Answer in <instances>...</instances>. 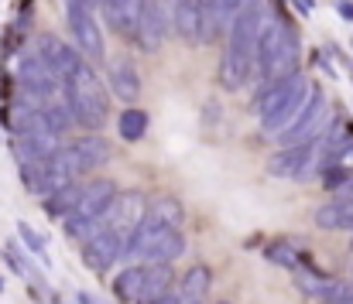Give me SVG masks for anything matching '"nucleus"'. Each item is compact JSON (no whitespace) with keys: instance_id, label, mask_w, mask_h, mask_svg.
I'll list each match as a JSON object with an SVG mask.
<instances>
[{"instance_id":"1","label":"nucleus","mask_w":353,"mask_h":304,"mask_svg":"<svg viewBox=\"0 0 353 304\" xmlns=\"http://www.w3.org/2000/svg\"><path fill=\"white\" fill-rule=\"evenodd\" d=\"M264 24V3L261 0H243V7L236 10V17L227 28V52H223V65H220V83L227 89H240L250 72H254V41L257 31Z\"/></svg>"},{"instance_id":"2","label":"nucleus","mask_w":353,"mask_h":304,"mask_svg":"<svg viewBox=\"0 0 353 304\" xmlns=\"http://www.w3.org/2000/svg\"><path fill=\"white\" fill-rule=\"evenodd\" d=\"M65 83V106L72 113V123L86 127V130H100L107 123V89L100 83V76L93 72V65L79 62V69L62 79Z\"/></svg>"},{"instance_id":"3","label":"nucleus","mask_w":353,"mask_h":304,"mask_svg":"<svg viewBox=\"0 0 353 304\" xmlns=\"http://www.w3.org/2000/svg\"><path fill=\"white\" fill-rule=\"evenodd\" d=\"M182 253H185V236L179 229L154 222L151 215H144V222L120 243V257H144L148 263L158 267H172Z\"/></svg>"},{"instance_id":"4","label":"nucleus","mask_w":353,"mask_h":304,"mask_svg":"<svg viewBox=\"0 0 353 304\" xmlns=\"http://www.w3.org/2000/svg\"><path fill=\"white\" fill-rule=\"evenodd\" d=\"M305 93H309V83L302 72H292V76L271 83L268 89H261L257 116H261L264 133H281L288 127V120L299 113V106L305 102Z\"/></svg>"},{"instance_id":"5","label":"nucleus","mask_w":353,"mask_h":304,"mask_svg":"<svg viewBox=\"0 0 353 304\" xmlns=\"http://www.w3.org/2000/svg\"><path fill=\"white\" fill-rule=\"evenodd\" d=\"M114 199H117V185H114L110 178H93V182H86L83 192H79L76 208L62 219L65 236H69V239H79V243L90 239V236L100 229V219H103V212L110 208Z\"/></svg>"},{"instance_id":"6","label":"nucleus","mask_w":353,"mask_h":304,"mask_svg":"<svg viewBox=\"0 0 353 304\" xmlns=\"http://www.w3.org/2000/svg\"><path fill=\"white\" fill-rule=\"evenodd\" d=\"M323 113H326V93H323L319 86H309L305 102H302L299 113L288 120V127L278 133V140H281L285 147H295V144L312 140V137L319 133V127H323Z\"/></svg>"},{"instance_id":"7","label":"nucleus","mask_w":353,"mask_h":304,"mask_svg":"<svg viewBox=\"0 0 353 304\" xmlns=\"http://www.w3.org/2000/svg\"><path fill=\"white\" fill-rule=\"evenodd\" d=\"M65 21H69V31H72V48L83 52L90 62H103L107 55V45H103V34H100V24L97 17L90 14V7H83L79 0H69L65 7Z\"/></svg>"},{"instance_id":"8","label":"nucleus","mask_w":353,"mask_h":304,"mask_svg":"<svg viewBox=\"0 0 353 304\" xmlns=\"http://www.w3.org/2000/svg\"><path fill=\"white\" fill-rule=\"evenodd\" d=\"M144 215H148V199L141 195V192H123L117 199L110 202V208L103 212V219H100V229H107V232H114L120 243L144 222Z\"/></svg>"},{"instance_id":"9","label":"nucleus","mask_w":353,"mask_h":304,"mask_svg":"<svg viewBox=\"0 0 353 304\" xmlns=\"http://www.w3.org/2000/svg\"><path fill=\"white\" fill-rule=\"evenodd\" d=\"M17 83H21V89L38 106H45V102L55 96V89H59V79L45 69V62L38 58V52H31V55H24L17 62Z\"/></svg>"},{"instance_id":"10","label":"nucleus","mask_w":353,"mask_h":304,"mask_svg":"<svg viewBox=\"0 0 353 304\" xmlns=\"http://www.w3.org/2000/svg\"><path fill=\"white\" fill-rule=\"evenodd\" d=\"M38 58L45 62V69L55 76V79H69L76 69H79V52L72 48V45H65L62 38H55V34H45L41 41H38Z\"/></svg>"},{"instance_id":"11","label":"nucleus","mask_w":353,"mask_h":304,"mask_svg":"<svg viewBox=\"0 0 353 304\" xmlns=\"http://www.w3.org/2000/svg\"><path fill=\"white\" fill-rule=\"evenodd\" d=\"M120 260V239L107 229H97L90 239H83V263L93 274H107Z\"/></svg>"},{"instance_id":"12","label":"nucleus","mask_w":353,"mask_h":304,"mask_svg":"<svg viewBox=\"0 0 353 304\" xmlns=\"http://www.w3.org/2000/svg\"><path fill=\"white\" fill-rule=\"evenodd\" d=\"M69 158H72V168L76 175H86V171H97L110 161V144L97 133H86L79 137L76 144H69Z\"/></svg>"},{"instance_id":"13","label":"nucleus","mask_w":353,"mask_h":304,"mask_svg":"<svg viewBox=\"0 0 353 304\" xmlns=\"http://www.w3.org/2000/svg\"><path fill=\"white\" fill-rule=\"evenodd\" d=\"M134 38L141 41L144 52H158L161 48V41H165V14H161V7L154 0H141Z\"/></svg>"},{"instance_id":"14","label":"nucleus","mask_w":353,"mask_h":304,"mask_svg":"<svg viewBox=\"0 0 353 304\" xmlns=\"http://www.w3.org/2000/svg\"><path fill=\"white\" fill-rule=\"evenodd\" d=\"M59 151V137H52L48 130H28V133H17L14 137V158L21 164H34V161H45Z\"/></svg>"},{"instance_id":"15","label":"nucleus","mask_w":353,"mask_h":304,"mask_svg":"<svg viewBox=\"0 0 353 304\" xmlns=\"http://www.w3.org/2000/svg\"><path fill=\"white\" fill-rule=\"evenodd\" d=\"M110 93L123 102H134L141 96V76L130 58H114L110 62Z\"/></svg>"},{"instance_id":"16","label":"nucleus","mask_w":353,"mask_h":304,"mask_svg":"<svg viewBox=\"0 0 353 304\" xmlns=\"http://www.w3.org/2000/svg\"><path fill=\"white\" fill-rule=\"evenodd\" d=\"M210 287H213V270L203 267V263H196V267L185 270L182 287H179L175 298H179L182 304H203L206 301V294H210Z\"/></svg>"},{"instance_id":"17","label":"nucleus","mask_w":353,"mask_h":304,"mask_svg":"<svg viewBox=\"0 0 353 304\" xmlns=\"http://www.w3.org/2000/svg\"><path fill=\"white\" fill-rule=\"evenodd\" d=\"M103 3V14H107V21H110V28L117 31V34H134V28H137V10H141V0H100Z\"/></svg>"},{"instance_id":"18","label":"nucleus","mask_w":353,"mask_h":304,"mask_svg":"<svg viewBox=\"0 0 353 304\" xmlns=\"http://www.w3.org/2000/svg\"><path fill=\"white\" fill-rule=\"evenodd\" d=\"M172 10H175V28H179V34L189 38V41H199V31H203L199 0H175Z\"/></svg>"},{"instance_id":"19","label":"nucleus","mask_w":353,"mask_h":304,"mask_svg":"<svg viewBox=\"0 0 353 304\" xmlns=\"http://www.w3.org/2000/svg\"><path fill=\"white\" fill-rule=\"evenodd\" d=\"M144 270L148 267H127L114 277V294L120 304H137L141 301V291H144Z\"/></svg>"},{"instance_id":"20","label":"nucleus","mask_w":353,"mask_h":304,"mask_svg":"<svg viewBox=\"0 0 353 304\" xmlns=\"http://www.w3.org/2000/svg\"><path fill=\"white\" fill-rule=\"evenodd\" d=\"M144 291H141V301L137 304H154L158 298L168 294V284H172V267H158V263H144Z\"/></svg>"},{"instance_id":"21","label":"nucleus","mask_w":353,"mask_h":304,"mask_svg":"<svg viewBox=\"0 0 353 304\" xmlns=\"http://www.w3.org/2000/svg\"><path fill=\"white\" fill-rule=\"evenodd\" d=\"M79 192H83V185H65V188H59L55 195H48L45 202H41V208H45V215H52V219H65L72 208H76V202H79Z\"/></svg>"},{"instance_id":"22","label":"nucleus","mask_w":353,"mask_h":304,"mask_svg":"<svg viewBox=\"0 0 353 304\" xmlns=\"http://www.w3.org/2000/svg\"><path fill=\"white\" fill-rule=\"evenodd\" d=\"M148 215H151L154 222L168 226V229H179V226H182V219H185L182 202H175V199H168V195H161V199L148 202Z\"/></svg>"},{"instance_id":"23","label":"nucleus","mask_w":353,"mask_h":304,"mask_svg":"<svg viewBox=\"0 0 353 304\" xmlns=\"http://www.w3.org/2000/svg\"><path fill=\"white\" fill-rule=\"evenodd\" d=\"M316 226L326 229V232H340V229H350V215H347V205L343 202H326L316 208Z\"/></svg>"},{"instance_id":"24","label":"nucleus","mask_w":353,"mask_h":304,"mask_svg":"<svg viewBox=\"0 0 353 304\" xmlns=\"http://www.w3.org/2000/svg\"><path fill=\"white\" fill-rule=\"evenodd\" d=\"M41 120H45V130H48L52 137H62V133L72 127V113H69L65 102H45V106H41Z\"/></svg>"},{"instance_id":"25","label":"nucleus","mask_w":353,"mask_h":304,"mask_svg":"<svg viewBox=\"0 0 353 304\" xmlns=\"http://www.w3.org/2000/svg\"><path fill=\"white\" fill-rule=\"evenodd\" d=\"M117 130H120V137L130 140V144L141 140V137L148 133V113H144V109H123L117 120Z\"/></svg>"},{"instance_id":"26","label":"nucleus","mask_w":353,"mask_h":304,"mask_svg":"<svg viewBox=\"0 0 353 304\" xmlns=\"http://www.w3.org/2000/svg\"><path fill=\"white\" fill-rule=\"evenodd\" d=\"M261 257H264L268 263L285 267V270H299V267H302V260H299L295 246H288V243H268V246L261 250Z\"/></svg>"},{"instance_id":"27","label":"nucleus","mask_w":353,"mask_h":304,"mask_svg":"<svg viewBox=\"0 0 353 304\" xmlns=\"http://www.w3.org/2000/svg\"><path fill=\"white\" fill-rule=\"evenodd\" d=\"M316 301L319 304H353V284L350 281H333V277H330V281L319 287Z\"/></svg>"},{"instance_id":"28","label":"nucleus","mask_w":353,"mask_h":304,"mask_svg":"<svg viewBox=\"0 0 353 304\" xmlns=\"http://www.w3.org/2000/svg\"><path fill=\"white\" fill-rule=\"evenodd\" d=\"M17 236H21V239H24V246H28V250H31L45 267H48V243H45V236H41L34 226H28V222H17Z\"/></svg>"},{"instance_id":"29","label":"nucleus","mask_w":353,"mask_h":304,"mask_svg":"<svg viewBox=\"0 0 353 304\" xmlns=\"http://www.w3.org/2000/svg\"><path fill=\"white\" fill-rule=\"evenodd\" d=\"M243 7V0H216L213 7V34H227L230 21L236 17V10Z\"/></svg>"},{"instance_id":"30","label":"nucleus","mask_w":353,"mask_h":304,"mask_svg":"<svg viewBox=\"0 0 353 304\" xmlns=\"http://www.w3.org/2000/svg\"><path fill=\"white\" fill-rule=\"evenodd\" d=\"M292 274H295L299 291H302V294H309V298H316V294H319V287L330 281L326 274H319V270H305V267H299V270H292Z\"/></svg>"},{"instance_id":"31","label":"nucleus","mask_w":353,"mask_h":304,"mask_svg":"<svg viewBox=\"0 0 353 304\" xmlns=\"http://www.w3.org/2000/svg\"><path fill=\"white\" fill-rule=\"evenodd\" d=\"M350 178H353L350 168H340V164H336V168H333V171H330V175L323 178V185H326V188H343V185H347Z\"/></svg>"},{"instance_id":"32","label":"nucleus","mask_w":353,"mask_h":304,"mask_svg":"<svg viewBox=\"0 0 353 304\" xmlns=\"http://www.w3.org/2000/svg\"><path fill=\"white\" fill-rule=\"evenodd\" d=\"M336 10H340L343 21H350L353 24V0H336Z\"/></svg>"},{"instance_id":"33","label":"nucleus","mask_w":353,"mask_h":304,"mask_svg":"<svg viewBox=\"0 0 353 304\" xmlns=\"http://www.w3.org/2000/svg\"><path fill=\"white\" fill-rule=\"evenodd\" d=\"M312 62H316V65H323V72H326V76H336V69L330 65V58H326L323 52H316V55H312Z\"/></svg>"},{"instance_id":"34","label":"nucleus","mask_w":353,"mask_h":304,"mask_svg":"<svg viewBox=\"0 0 353 304\" xmlns=\"http://www.w3.org/2000/svg\"><path fill=\"white\" fill-rule=\"evenodd\" d=\"M76 304H100V301H97L93 294H86V291H79V294H76Z\"/></svg>"},{"instance_id":"35","label":"nucleus","mask_w":353,"mask_h":304,"mask_svg":"<svg viewBox=\"0 0 353 304\" xmlns=\"http://www.w3.org/2000/svg\"><path fill=\"white\" fill-rule=\"evenodd\" d=\"M350 199H353V178L347 182V185H343V195H340V202H350Z\"/></svg>"},{"instance_id":"36","label":"nucleus","mask_w":353,"mask_h":304,"mask_svg":"<svg viewBox=\"0 0 353 304\" xmlns=\"http://www.w3.org/2000/svg\"><path fill=\"white\" fill-rule=\"evenodd\" d=\"M295 7H299L302 14H312V0H295Z\"/></svg>"},{"instance_id":"37","label":"nucleus","mask_w":353,"mask_h":304,"mask_svg":"<svg viewBox=\"0 0 353 304\" xmlns=\"http://www.w3.org/2000/svg\"><path fill=\"white\" fill-rule=\"evenodd\" d=\"M154 304H182V301H179L175 294H165V298H158V301H154Z\"/></svg>"},{"instance_id":"38","label":"nucleus","mask_w":353,"mask_h":304,"mask_svg":"<svg viewBox=\"0 0 353 304\" xmlns=\"http://www.w3.org/2000/svg\"><path fill=\"white\" fill-rule=\"evenodd\" d=\"M79 3H83V7H93V3H97V0H79Z\"/></svg>"},{"instance_id":"39","label":"nucleus","mask_w":353,"mask_h":304,"mask_svg":"<svg viewBox=\"0 0 353 304\" xmlns=\"http://www.w3.org/2000/svg\"><path fill=\"white\" fill-rule=\"evenodd\" d=\"M347 69H350V79H353V62H347Z\"/></svg>"},{"instance_id":"40","label":"nucleus","mask_w":353,"mask_h":304,"mask_svg":"<svg viewBox=\"0 0 353 304\" xmlns=\"http://www.w3.org/2000/svg\"><path fill=\"white\" fill-rule=\"evenodd\" d=\"M0 291H3V281H0Z\"/></svg>"}]
</instances>
